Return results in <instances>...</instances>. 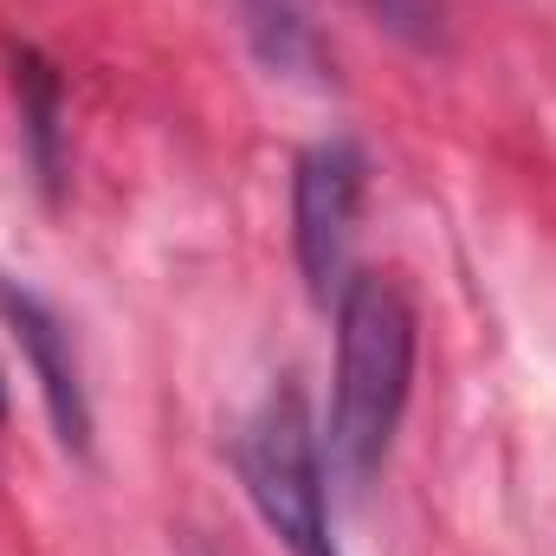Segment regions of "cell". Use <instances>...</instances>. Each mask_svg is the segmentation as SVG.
Returning <instances> with one entry per match:
<instances>
[{
  "instance_id": "6da1fadb",
  "label": "cell",
  "mask_w": 556,
  "mask_h": 556,
  "mask_svg": "<svg viewBox=\"0 0 556 556\" xmlns=\"http://www.w3.org/2000/svg\"><path fill=\"white\" fill-rule=\"evenodd\" d=\"M330 304H337V382H330L324 466L350 492H369L415 395L420 324L408 291L389 273H350Z\"/></svg>"
},
{
  "instance_id": "7a4b0ae2",
  "label": "cell",
  "mask_w": 556,
  "mask_h": 556,
  "mask_svg": "<svg viewBox=\"0 0 556 556\" xmlns=\"http://www.w3.org/2000/svg\"><path fill=\"white\" fill-rule=\"evenodd\" d=\"M233 466H240V485H247L253 511L266 518V531L291 556H343L337 531H330L324 433L311 427V402H304V389L291 376L240 427Z\"/></svg>"
},
{
  "instance_id": "3957f363",
  "label": "cell",
  "mask_w": 556,
  "mask_h": 556,
  "mask_svg": "<svg viewBox=\"0 0 556 556\" xmlns=\"http://www.w3.org/2000/svg\"><path fill=\"white\" fill-rule=\"evenodd\" d=\"M369 194V155L350 137L311 142L291 168V240H298V273L311 298H337L350 278V247Z\"/></svg>"
},
{
  "instance_id": "277c9868",
  "label": "cell",
  "mask_w": 556,
  "mask_h": 556,
  "mask_svg": "<svg viewBox=\"0 0 556 556\" xmlns=\"http://www.w3.org/2000/svg\"><path fill=\"white\" fill-rule=\"evenodd\" d=\"M0 317L13 324V337L26 343L33 356V376H39V395L52 408V427L72 453H91V402H85V382H78V356H72V330L33 298V291H13L0 278Z\"/></svg>"
},
{
  "instance_id": "5b68a950",
  "label": "cell",
  "mask_w": 556,
  "mask_h": 556,
  "mask_svg": "<svg viewBox=\"0 0 556 556\" xmlns=\"http://www.w3.org/2000/svg\"><path fill=\"white\" fill-rule=\"evenodd\" d=\"M240 7H247V26H253L260 52L273 65H285V72H311L317 65V33L304 20V0H240ZM369 13L389 33L415 39V46L440 39V0H369Z\"/></svg>"
},
{
  "instance_id": "8992f818",
  "label": "cell",
  "mask_w": 556,
  "mask_h": 556,
  "mask_svg": "<svg viewBox=\"0 0 556 556\" xmlns=\"http://www.w3.org/2000/svg\"><path fill=\"white\" fill-rule=\"evenodd\" d=\"M20 85H26V124H33V142H39V168H52V137H59V78H52L39 59H26Z\"/></svg>"
},
{
  "instance_id": "52a82bcc",
  "label": "cell",
  "mask_w": 556,
  "mask_h": 556,
  "mask_svg": "<svg viewBox=\"0 0 556 556\" xmlns=\"http://www.w3.org/2000/svg\"><path fill=\"white\" fill-rule=\"evenodd\" d=\"M0 415H7V389H0Z\"/></svg>"
}]
</instances>
